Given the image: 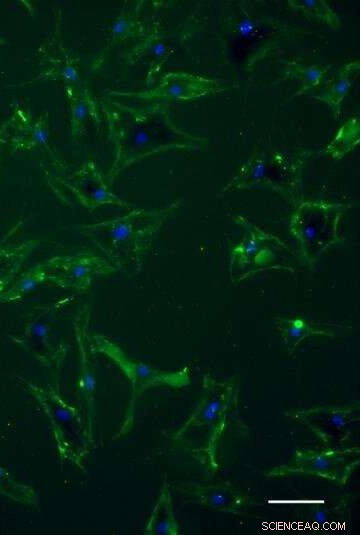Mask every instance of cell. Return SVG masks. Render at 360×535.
Listing matches in <instances>:
<instances>
[{
  "label": "cell",
  "mask_w": 360,
  "mask_h": 535,
  "mask_svg": "<svg viewBox=\"0 0 360 535\" xmlns=\"http://www.w3.org/2000/svg\"><path fill=\"white\" fill-rule=\"evenodd\" d=\"M99 111L115 150L106 177L108 181H113L132 164L155 154L198 150L207 142L177 127L163 104L137 108L105 97L100 101Z\"/></svg>",
  "instance_id": "cell-1"
},
{
  "label": "cell",
  "mask_w": 360,
  "mask_h": 535,
  "mask_svg": "<svg viewBox=\"0 0 360 535\" xmlns=\"http://www.w3.org/2000/svg\"><path fill=\"white\" fill-rule=\"evenodd\" d=\"M239 388L209 374L202 378V396L174 439L210 474L219 470V447L227 430L238 420Z\"/></svg>",
  "instance_id": "cell-2"
},
{
  "label": "cell",
  "mask_w": 360,
  "mask_h": 535,
  "mask_svg": "<svg viewBox=\"0 0 360 535\" xmlns=\"http://www.w3.org/2000/svg\"><path fill=\"white\" fill-rule=\"evenodd\" d=\"M180 205L179 200L161 209L133 208L128 213L81 226L80 233L98 247L117 268H140L154 236Z\"/></svg>",
  "instance_id": "cell-3"
},
{
  "label": "cell",
  "mask_w": 360,
  "mask_h": 535,
  "mask_svg": "<svg viewBox=\"0 0 360 535\" xmlns=\"http://www.w3.org/2000/svg\"><path fill=\"white\" fill-rule=\"evenodd\" d=\"M310 154L257 146L221 192L267 186L296 206L302 199V170Z\"/></svg>",
  "instance_id": "cell-4"
},
{
  "label": "cell",
  "mask_w": 360,
  "mask_h": 535,
  "mask_svg": "<svg viewBox=\"0 0 360 535\" xmlns=\"http://www.w3.org/2000/svg\"><path fill=\"white\" fill-rule=\"evenodd\" d=\"M348 208L345 203L312 200L300 201L295 206L289 229L297 240L302 259L310 268L341 240L339 223Z\"/></svg>",
  "instance_id": "cell-5"
},
{
  "label": "cell",
  "mask_w": 360,
  "mask_h": 535,
  "mask_svg": "<svg viewBox=\"0 0 360 535\" xmlns=\"http://www.w3.org/2000/svg\"><path fill=\"white\" fill-rule=\"evenodd\" d=\"M235 221L245 227L248 234L230 250V275L234 282L244 280L259 272L286 269L277 263L288 246L277 236L238 216Z\"/></svg>",
  "instance_id": "cell-6"
},
{
  "label": "cell",
  "mask_w": 360,
  "mask_h": 535,
  "mask_svg": "<svg viewBox=\"0 0 360 535\" xmlns=\"http://www.w3.org/2000/svg\"><path fill=\"white\" fill-rule=\"evenodd\" d=\"M359 459L360 449L358 446L325 448L323 450L297 449L290 463L275 466L266 473V476L280 478L302 474L344 486L358 466Z\"/></svg>",
  "instance_id": "cell-7"
},
{
  "label": "cell",
  "mask_w": 360,
  "mask_h": 535,
  "mask_svg": "<svg viewBox=\"0 0 360 535\" xmlns=\"http://www.w3.org/2000/svg\"><path fill=\"white\" fill-rule=\"evenodd\" d=\"M286 417L307 427L325 448H337L347 442L359 423V406H318L294 409Z\"/></svg>",
  "instance_id": "cell-8"
},
{
  "label": "cell",
  "mask_w": 360,
  "mask_h": 535,
  "mask_svg": "<svg viewBox=\"0 0 360 535\" xmlns=\"http://www.w3.org/2000/svg\"><path fill=\"white\" fill-rule=\"evenodd\" d=\"M39 264L46 282L78 292L88 291L95 279L118 271L106 257L87 253L55 256Z\"/></svg>",
  "instance_id": "cell-9"
},
{
  "label": "cell",
  "mask_w": 360,
  "mask_h": 535,
  "mask_svg": "<svg viewBox=\"0 0 360 535\" xmlns=\"http://www.w3.org/2000/svg\"><path fill=\"white\" fill-rule=\"evenodd\" d=\"M92 349L110 358L132 384V398L153 386L180 388L190 383L189 367L177 371H162L129 358L115 343L100 334L92 338Z\"/></svg>",
  "instance_id": "cell-10"
},
{
  "label": "cell",
  "mask_w": 360,
  "mask_h": 535,
  "mask_svg": "<svg viewBox=\"0 0 360 535\" xmlns=\"http://www.w3.org/2000/svg\"><path fill=\"white\" fill-rule=\"evenodd\" d=\"M62 15L57 9L50 34L35 50L40 72L32 81H59L65 85L82 86L78 59L65 46L61 31Z\"/></svg>",
  "instance_id": "cell-11"
},
{
  "label": "cell",
  "mask_w": 360,
  "mask_h": 535,
  "mask_svg": "<svg viewBox=\"0 0 360 535\" xmlns=\"http://www.w3.org/2000/svg\"><path fill=\"white\" fill-rule=\"evenodd\" d=\"M0 144H7L14 152L42 149L53 154L50 145L49 113L35 114L16 104L10 117L0 128Z\"/></svg>",
  "instance_id": "cell-12"
},
{
  "label": "cell",
  "mask_w": 360,
  "mask_h": 535,
  "mask_svg": "<svg viewBox=\"0 0 360 535\" xmlns=\"http://www.w3.org/2000/svg\"><path fill=\"white\" fill-rule=\"evenodd\" d=\"M224 90L223 83L217 79L186 72H169L159 77L157 85L151 89L138 92L112 91L108 95L138 99L165 98L189 101Z\"/></svg>",
  "instance_id": "cell-13"
},
{
  "label": "cell",
  "mask_w": 360,
  "mask_h": 535,
  "mask_svg": "<svg viewBox=\"0 0 360 535\" xmlns=\"http://www.w3.org/2000/svg\"><path fill=\"white\" fill-rule=\"evenodd\" d=\"M54 322L55 306H36L27 317L22 336L17 338V342L45 365L59 362L64 355V346L54 333Z\"/></svg>",
  "instance_id": "cell-14"
},
{
  "label": "cell",
  "mask_w": 360,
  "mask_h": 535,
  "mask_svg": "<svg viewBox=\"0 0 360 535\" xmlns=\"http://www.w3.org/2000/svg\"><path fill=\"white\" fill-rule=\"evenodd\" d=\"M64 184L79 203L90 212L102 206L132 208L129 203L120 199L109 189L104 176L93 160L83 163L68 175Z\"/></svg>",
  "instance_id": "cell-15"
},
{
  "label": "cell",
  "mask_w": 360,
  "mask_h": 535,
  "mask_svg": "<svg viewBox=\"0 0 360 535\" xmlns=\"http://www.w3.org/2000/svg\"><path fill=\"white\" fill-rule=\"evenodd\" d=\"M172 52L170 38L163 31L159 19H154L123 58L129 65L143 64L146 61L148 69L145 81L150 86L158 79V74Z\"/></svg>",
  "instance_id": "cell-16"
},
{
  "label": "cell",
  "mask_w": 360,
  "mask_h": 535,
  "mask_svg": "<svg viewBox=\"0 0 360 535\" xmlns=\"http://www.w3.org/2000/svg\"><path fill=\"white\" fill-rule=\"evenodd\" d=\"M188 491L201 506L233 515L245 512L249 501L247 495L229 483L193 484Z\"/></svg>",
  "instance_id": "cell-17"
},
{
  "label": "cell",
  "mask_w": 360,
  "mask_h": 535,
  "mask_svg": "<svg viewBox=\"0 0 360 535\" xmlns=\"http://www.w3.org/2000/svg\"><path fill=\"white\" fill-rule=\"evenodd\" d=\"M226 32L235 40L246 43H259L265 40L272 28L270 20L256 13L248 2H239L235 10L224 20Z\"/></svg>",
  "instance_id": "cell-18"
},
{
  "label": "cell",
  "mask_w": 360,
  "mask_h": 535,
  "mask_svg": "<svg viewBox=\"0 0 360 535\" xmlns=\"http://www.w3.org/2000/svg\"><path fill=\"white\" fill-rule=\"evenodd\" d=\"M64 93L68 102L70 131L73 137L84 135L91 123H100L99 108L84 85H65Z\"/></svg>",
  "instance_id": "cell-19"
},
{
  "label": "cell",
  "mask_w": 360,
  "mask_h": 535,
  "mask_svg": "<svg viewBox=\"0 0 360 535\" xmlns=\"http://www.w3.org/2000/svg\"><path fill=\"white\" fill-rule=\"evenodd\" d=\"M142 3L138 1L132 7L122 6L109 28L104 49L106 53L129 41H136L144 34L148 24L141 16Z\"/></svg>",
  "instance_id": "cell-20"
},
{
  "label": "cell",
  "mask_w": 360,
  "mask_h": 535,
  "mask_svg": "<svg viewBox=\"0 0 360 535\" xmlns=\"http://www.w3.org/2000/svg\"><path fill=\"white\" fill-rule=\"evenodd\" d=\"M360 64L358 60L351 61L339 68L324 84L323 88L316 94L311 95L320 102L328 105L335 119H340L342 115V102L351 89L354 80L359 72Z\"/></svg>",
  "instance_id": "cell-21"
},
{
  "label": "cell",
  "mask_w": 360,
  "mask_h": 535,
  "mask_svg": "<svg viewBox=\"0 0 360 535\" xmlns=\"http://www.w3.org/2000/svg\"><path fill=\"white\" fill-rule=\"evenodd\" d=\"M37 244L36 240H25L0 245V294L13 282Z\"/></svg>",
  "instance_id": "cell-22"
},
{
  "label": "cell",
  "mask_w": 360,
  "mask_h": 535,
  "mask_svg": "<svg viewBox=\"0 0 360 535\" xmlns=\"http://www.w3.org/2000/svg\"><path fill=\"white\" fill-rule=\"evenodd\" d=\"M145 533L150 535H176L179 533L173 513L170 489L166 481L151 512Z\"/></svg>",
  "instance_id": "cell-23"
},
{
  "label": "cell",
  "mask_w": 360,
  "mask_h": 535,
  "mask_svg": "<svg viewBox=\"0 0 360 535\" xmlns=\"http://www.w3.org/2000/svg\"><path fill=\"white\" fill-rule=\"evenodd\" d=\"M274 324L290 355L294 353L301 342L313 335H331L329 331L318 329L301 318L278 317Z\"/></svg>",
  "instance_id": "cell-24"
},
{
  "label": "cell",
  "mask_w": 360,
  "mask_h": 535,
  "mask_svg": "<svg viewBox=\"0 0 360 535\" xmlns=\"http://www.w3.org/2000/svg\"><path fill=\"white\" fill-rule=\"evenodd\" d=\"M329 68L330 66L320 64L304 66L295 60H289L285 67V78L299 80L300 88L287 101L319 86Z\"/></svg>",
  "instance_id": "cell-25"
},
{
  "label": "cell",
  "mask_w": 360,
  "mask_h": 535,
  "mask_svg": "<svg viewBox=\"0 0 360 535\" xmlns=\"http://www.w3.org/2000/svg\"><path fill=\"white\" fill-rule=\"evenodd\" d=\"M46 282L40 264L17 275L13 282L0 294V304L14 303Z\"/></svg>",
  "instance_id": "cell-26"
},
{
  "label": "cell",
  "mask_w": 360,
  "mask_h": 535,
  "mask_svg": "<svg viewBox=\"0 0 360 535\" xmlns=\"http://www.w3.org/2000/svg\"><path fill=\"white\" fill-rule=\"evenodd\" d=\"M75 328V334L76 339L79 346V352H80V377H79V389L84 397L87 398L89 401V397L92 396L95 386H96V380L94 375V370L91 366L89 357H88V350H87V342H86V336H85V326L82 324L81 320H78L74 323Z\"/></svg>",
  "instance_id": "cell-27"
},
{
  "label": "cell",
  "mask_w": 360,
  "mask_h": 535,
  "mask_svg": "<svg viewBox=\"0 0 360 535\" xmlns=\"http://www.w3.org/2000/svg\"><path fill=\"white\" fill-rule=\"evenodd\" d=\"M359 142L358 118L354 117L343 125L326 146L324 152L333 159H341L345 154L353 150Z\"/></svg>",
  "instance_id": "cell-28"
},
{
  "label": "cell",
  "mask_w": 360,
  "mask_h": 535,
  "mask_svg": "<svg viewBox=\"0 0 360 535\" xmlns=\"http://www.w3.org/2000/svg\"><path fill=\"white\" fill-rule=\"evenodd\" d=\"M290 7L303 14L318 19L333 29L341 27V20L336 12L324 0H289Z\"/></svg>",
  "instance_id": "cell-29"
},
{
  "label": "cell",
  "mask_w": 360,
  "mask_h": 535,
  "mask_svg": "<svg viewBox=\"0 0 360 535\" xmlns=\"http://www.w3.org/2000/svg\"><path fill=\"white\" fill-rule=\"evenodd\" d=\"M346 504L340 501L337 505H312L308 511L309 524L314 528H324L336 522L337 518L343 516Z\"/></svg>",
  "instance_id": "cell-30"
},
{
  "label": "cell",
  "mask_w": 360,
  "mask_h": 535,
  "mask_svg": "<svg viewBox=\"0 0 360 535\" xmlns=\"http://www.w3.org/2000/svg\"><path fill=\"white\" fill-rule=\"evenodd\" d=\"M0 494L21 503H32L34 500L33 491L14 480V478L4 468L0 466Z\"/></svg>",
  "instance_id": "cell-31"
},
{
  "label": "cell",
  "mask_w": 360,
  "mask_h": 535,
  "mask_svg": "<svg viewBox=\"0 0 360 535\" xmlns=\"http://www.w3.org/2000/svg\"><path fill=\"white\" fill-rule=\"evenodd\" d=\"M5 44V41L3 38L0 37V46L4 45Z\"/></svg>",
  "instance_id": "cell-32"
},
{
  "label": "cell",
  "mask_w": 360,
  "mask_h": 535,
  "mask_svg": "<svg viewBox=\"0 0 360 535\" xmlns=\"http://www.w3.org/2000/svg\"><path fill=\"white\" fill-rule=\"evenodd\" d=\"M1 146H2V144H0V153H1Z\"/></svg>",
  "instance_id": "cell-33"
}]
</instances>
